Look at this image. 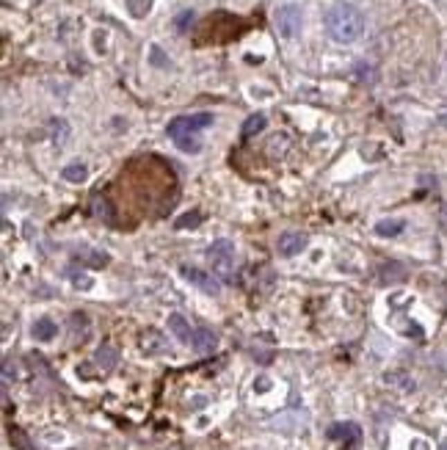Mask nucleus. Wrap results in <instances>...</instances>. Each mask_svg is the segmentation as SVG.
Segmentation results:
<instances>
[{"mask_svg": "<svg viewBox=\"0 0 447 450\" xmlns=\"http://www.w3.org/2000/svg\"><path fill=\"white\" fill-rule=\"evenodd\" d=\"M273 19H276V28H279V36H284V39H295V36L301 33L304 19H301V8H298V6H293V3L279 6Z\"/></svg>", "mask_w": 447, "mask_h": 450, "instance_id": "4", "label": "nucleus"}, {"mask_svg": "<svg viewBox=\"0 0 447 450\" xmlns=\"http://www.w3.org/2000/svg\"><path fill=\"white\" fill-rule=\"evenodd\" d=\"M265 125H268L265 114H254V116H248V119H246V125H243L240 136H243V138H251V136L262 133V130H265Z\"/></svg>", "mask_w": 447, "mask_h": 450, "instance_id": "12", "label": "nucleus"}, {"mask_svg": "<svg viewBox=\"0 0 447 450\" xmlns=\"http://www.w3.org/2000/svg\"><path fill=\"white\" fill-rule=\"evenodd\" d=\"M202 219H205V216H202L199 210H194V213H185V216H180V219L174 222V226H177V229H188V226H199V224H202Z\"/></svg>", "mask_w": 447, "mask_h": 450, "instance_id": "18", "label": "nucleus"}, {"mask_svg": "<svg viewBox=\"0 0 447 450\" xmlns=\"http://www.w3.org/2000/svg\"><path fill=\"white\" fill-rule=\"evenodd\" d=\"M61 174H64V180H66V183H83V180L89 177V169H86L83 163H69V166H66Z\"/></svg>", "mask_w": 447, "mask_h": 450, "instance_id": "17", "label": "nucleus"}, {"mask_svg": "<svg viewBox=\"0 0 447 450\" xmlns=\"http://www.w3.org/2000/svg\"><path fill=\"white\" fill-rule=\"evenodd\" d=\"M169 329H172V334L180 340V343H191V337H194V329H191V323L180 315V312H174V315H169Z\"/></svg>", "mask_w": 447, "mask_h": 450, "instance_id": "8", "label": "nucleus"}, {"mask_svg": "<svg viewBox=\"0 0 447 450\" xmlns=\"http://www.w3.org/2000/svg\"><path fill=\"white\" fill-rule=\"evenodd\" d=\"M208 260L213 265V273L224 279V282H235L237 276V251L229 240H216L210 249H208Z\"/></svg>", "mask_w": 447, "mask_h": 450, "instance_id": "2", "label": "nucleus"}, {"mask_svg": "<svg viewBox=\"0 0 447 450\" xmlns=\"http://www.w3.org/2000/svg\"><path fill=\"white\" fill-rule=\"evenodd\" d=\"M66 133H69V130H66V122H64V119H55V122H53L55 144H64V141H66Z\"/></svg>", "mask_w": 447, "mask_h": 450, "instance_id": "20", "label": "nucleus"}, {"mask_svg": "<svg viewBox=\"0 0 447 450\" xmlns=\"http://www.w3.org/2000/svg\"><path fill=\"white\" fill-rule=\"evenodd\" d=\"M191 19H194V11H185V14H183V17L177 19V28H185V25H188Z\"/></svg>", "mask_w": 447, "mask_h": 450, "instance_id": "22", "label": "nucleus"}, {"mask_svg": "<svg viewBox=\"0 0 447 450\" xmlns=\"http://www.w3.org/2000/svg\"><path fill=\"white\" fill-rule=\"evenodd\" d=\"M213 125V114L202 111V114H191V116H177L169 122V138H185V136H197L199 130Z\"/></svg>", "mask_w": 447, "mask_h": 450, "instance_id": "3", "label": "nucleus"}, {"mask_svg": "<svg viewBox=\"0 0 447 450\" xmlns=\"http://www.w3.org/2000/svg\"><path fill=\"white\" fill-rule=\"evenodd\" d=\"M329 437H331V440H348V442H356V440H359V426H354V423L331 426V429H329Z\"/></svg>", "mask_w": 447, "mask_h": 450, "instance_id": "11", "label": "nucleus"}, {"mask_svg": "<svg viewBox=\"0 0 447 450\" xmlns=\"http://www.w3.org/2000/svg\"><path fill=\"white\" fill-rule=\"evenodd\" d=\"M442 450H447V445H442Z\"/></svg>", "mask_w": 447, "mask_h": 450, "instance_id": "25", "label": "nucleus"}, {"mask_svg": "<svg viewBox=\"0 0 447 450\" xmlns=\"http://www.w3.org/2000/svg\"><path fill=\"white\" fill-rule=\"evenodd\" d=\"M91 213L97 216V219H105V222H113V208H111V202L105 199V197H94L91 199Z\"/></svg>", "mask_w": 447, "mask_h": 450, "instance_id": "13", "label": "nucleus"}, {"mask_svg": "<svg viewBox=\"0 0 447 450\" xmlns=\"http://www.w3.org/2000/svg\"><path fill=\"white\" fill-rule=\"evenodd\" d=\"M216 334L210 332V329H205V326H199V329H194V337H191V345L199 351V354H213V348H216Z\"/></svg>", "mask_w": 447, "mask_h": 450, "instance_id": "7", "label": "nucleus"}, {"mask_svg": "<svg viewBox=\"0 0 447 450\" xmlns=\"http://www.w3.org/2000/svg\"><path fill=\"white\" fill-rule=\"evenodd\" d=\"M141 348H144L147 354H161V351L166 348V343H163V337H161L158 332H147V334L141 337Z\"/></svg>", "mask_w": 447, "mask_h": 450, "instance_id": "14", "label": "nucleus"}, {"mask_svg": "<svg viewBox=\"0 0 447 450\" xmlns=\"http://www.w3.org/2000/svg\"><path fill=\"white\" fill-rule=\"evenodd\" d=\"M439 122H442V125H447V114H445V116H439Z\"/></svg>", "mask_w": 447, "mask_h": 450, "instance_id": "24", "label": "nucleus"}, {"mask_svg": "<svg viewBox=\"0 0 447 450\" xmlns=\"http://www.w3.org/2000/svg\"><path fill=\"white\" fill-rule=\"evenodd\" d=\"M326 30L337 44H354L365 33V17L351 3H337L326 14Z\"/></svg>", "mask_w": 447, "mask_h": 450, "instance_id": "1", "label": "nucleus"}, {"mask_svg": "<svg viewBox=\"0 0 447 450\" xmlns=\"http://www.w3.org/2000/svg\"><path fill=\"white\" fill-rule=\"evenodd\" d=\"M180 273L185 276V282L197 285L199 290H205L208 296H221V282H216L210 273H205L202 268L197 265H180Z\"/></svg>", "mask_w": 447, "mask_h": 450, "instance_id": "5", "label": "nucleus"}, {"mask_svg": "<svg viewBox=\"0 0 447 450\" xmlns=\"http://www.w3.org/2000/svg\"><path fill=\"white\" fill-rule=\"evenodd\" d=\"M94 362H97L102 370H113V368H116V362H119V351H116L113 345H102V348H97Z\"/></svg>", "mask_w": 447, "mask_h": 450, "instance_id": "10", "label": "nucleus"}, {"mask_svg": "<svg viewBox=\"0 0 447 450\" xmlns=\"http://www.w3.org/2000/svg\"><path fill=\"white\" fill-rule=\"evenodd\" d=\"M403 222L401 219H387V222H378L376 224V232L378 235H384V237H395V235H401L403 232Z\"/></svg>", "mask_w": 447, "mask_h": 450, "instance_id": "16", "label": "nucleus"}, {"mask_svg": "<svg viewBox=\"0 0 447 450\" xmlns=\"http://www.w3.org/2000/svg\"><path fill=\"white\" fill-rule=\"evenodd\" d=\"M30 334L39 340V343H50L55 334H58V326L53 323V321H47V318H42V321H36L33 323V329H30Z\"/></svg>", "mask_w": 447, "mask_h": 450, "instance_id": "9", "label": "nucleus"}, {"mask_svg": "<svg viewBox=\"0 0 447 450\" xmlns=\"http://www.w3.org/2000/svg\"><path fill=\"white\" fill-rule=\"evenodd\" d=\"M442 222L447 224V202H445V208H442Z\"/></svg>", "mask_w": 447, "mask_h": 450, "instance_id": "23", "label": "nucleus"}, {"mask_svg": "<svg viewBox=\"0 0 447 450\" xmlns=\"http://www.w3.org/2000/svg\"><path fill=\"white\" fill-rule=\"evenodd\" d=\"M174 144H177L183 152H199V150H202V144H199V138H197V136H185V138H177Z\"/></svg>", "mask_w": 447, "mask_h": 450, "instance_id": "19", "label": "nucleus"}, {"mask_svg": "<svg viewBox=\"0 0 447 450\" xmlns=\"http://www.w3.org/2000/svg\"><path fill=\"white\" fill-rule=\"evenodd\" d=\"M378 276H381V282H384V285H390V282H403L406 268H403V265H398V262H392V265H384Z\"/></svg>", "mask_w": 447, "mask_h": 450, "instance_id": "15", "label": "nucleus"}, {"mask_svg": "<svg viewBox=\"0 0 447 450\" xmlns=\"http://www.w3.org/2000/svg\"><path fill=\"white\" fill-rule=\"evenodd\" d=\"M8 437H11V442H17V448L22 450H33L30 445H28V440L22 437V431H17V429H8Z\"/></svg>", "mask_w": 447, "mask_h": 450, "instance_id": "21", "label": "nucleus"}, {"mask_svg": "<svg viewBox=\"0 0 447 450\" xmlns=\"http://www.w3.org/2000/svg\"><path fill=\"white\" fill-rule=\"evenodd\" d=\"M307 249V237L298 235V232H287L279 237V254L282 257H293V254H301Z\"/></svg>", "mask_w": 447, "mask_h": 450, "instance_id": "6", "label": "nucleus"}]
</instances>
